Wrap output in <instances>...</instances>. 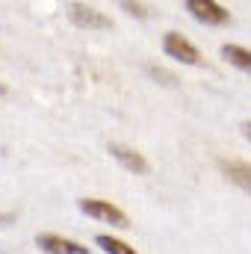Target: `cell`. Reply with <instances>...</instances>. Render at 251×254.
<instances>
[{"instance_id": "obj_10", "label": "cell", "mask_w": 251, "mask_h": 254, "mask_svg": "<svg viewBox=\"0 0 251 254\" xmlns=\"http://www.w3.org/2000/svg\"><path fill=\"white\" fill-rule=\"evenodd\" d=\"M122 9H127L130 15H145V9H142V6H136V3H122Z\"/></svg>"}, {"instance_id": "obj_1", "label": "cell", "mask_w": 251, "mask_h": 254, "mask_svg": "<svg viewBox=\"0 0 251 254\" xmlns=\"http://www.w3.org/2000/svg\"><path fill=\"white\" fill-rule=\"evenodd\" d=\"M80 210H83L86 216L101 219V222H110V225H116V228H127V225H130L127 216L116 207V204L101 201V198H83V201H80Z\"/></svg>"}, {"instance_id": "obj_8", "label": "cell", "mask_w": 251, "mask_h": 254, "mask_svg": "<svg viewBox=\"0 0 251 254\" xmlns=\"http://www.w3.org/2000/svg\"><path fill=\"white\" fill-rule=\"evenodd\" d=\"M222 57L231 65H237V68H243V71L251 74V51L240 48V45H222Z\"/></svg>"}, {"instance_id": "obj_5", "label": "cell", "mask_w": 251, "mask_h": 254, "mask_svg": "<svg viewBox=\"0 0 251 254\" xmlns=\"http://www.w3.org/2000/svg\"><path fill=\"white\" fill-rule=\"evenodd\" d=\"M163 48H166L169 57H175V60H181V63H187V65H198L201 63V54L189 45L181 33H169L166 42H163Z\"/></svg>"}, {"instance_id": "obj_4", "label": "cell", "mask_w": 251, "mask_h": 254, "mask_svg": "<svg viewBox=\"0 0 251 254\" xmlns=\"http://www.w3.org/2000/svg\"><path fill=\"white\" fill-rule=\"evenodd\" d=\"M187 9L204 24H225L228 21V9L222 3H213V0H187Z\"/></svg>"}, {"instance_id": "obj_12", "label": "cell", "mask_w": 251, "mask_h": 254, "mask_svg": "<svg viewBox=\"0 0 251 254\" xmlns=\"http://www.w3.org/2000/svg\"><path fill=\"white\" fill-rule=\"evenodd\" d=\"M243 136L251 142V122H243Z\"/></svg>"}, {"instance_id": "obj_2", "label": "cell", "mask_w": 251, "mask_h": 254, "mask_svg": "<svg viewBox=\"0 0 251 254\" xmlns=\"http://www.w3.org/2000/svg\"><path fill=\"white\" fill-rule=\"evenodd\" d=\"M68 18L80 27H89V30H110L113 21L107 15H101L98 9L86 6V3H68Z\"/></svg>"}, {"instance_id": "obj_3", "label": "cell", "mask_w": 251, "mask_h": 254, "mask_svg": "<svg viewBox=\"0 0 251 254\" xmlns=\"http://www.w3.org/2000/svg\"><path fill=\"white\" fill-rule=\"evenodd\" d=\"M110 154L125 166L127 172H133V175H148L151 172V166H148V160L136 151V148H130V145H122V142H110Z\"/></svg>"}, {"instance_id": "obj_9", "label": "cell", "mask_w": 251, "mask_h": 254, "mask_svg": "<svg viewBox=\"0 0 251 254\" xmlns=\"http://www.w3.org/2000/svg\"><path fill=\"white\" fill-rule=\"evenodd\" d=\"M98 246H101L107 254H136V249H130L127 243L116 240V237H107V234H101V237H98Z\"/></svg>"}, {"instance_id": "obj_11", "label": "cell", "mask_w": 251, "mask_h": 254, "mask_svg": "<svg viewBox=\"0 0 251 254\" xmlns=\"http://www.w3.org/2000/svg\"><path fill=\"white\" fill-rule=\"evenodd\" d=\"M12 222H15V213H0V228H6Z\"/></svg>"}, {"instance_id": "obj_7", "label": "cell", "mask_w": 251, "mask_h": 254, "mask_svg": "<svg viewBox=\"0 0 251 254\" xmlns=\"http://www.w3.org/2000/svg\"><path fill=\"white\" fill-rule=\"evenodd\" d=\"M219 169H222V175H225L231 184H237V187H243L246 192H251V163H243V160H222Z\"/></svg>"}, {"instance_id": "obj_6", "label": "cell", "mask_w": 251, "mask_h": 254, "mask_svg": "<svg viewBox=\"0 0 251 254\" xmlns=\"http://www.w3.org/2000/svg\"><path fill=\"white\" fill-rule=\"evenodd\" d=\"M36 246L45 249L48 254H89V249H83L80 243H71V240L57 237V234H39Z\"/></svg>"}]
</instances>
